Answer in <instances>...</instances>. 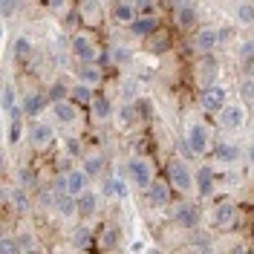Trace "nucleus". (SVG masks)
Wrapping results in <instances>:
<instances>
[{
    "label": "nucleus",
    "mask_w": 254,
    "mask_h": 254,
    "mask_svg": "<svg viewBox=\"0 0 254 254\" xmlns=\"http://www.w3.org/2000/svg\"><path fill=\"white\" fill-rule=\"evenodd\" d=\"M225 104H228V93L222 87H217V84H208L202 90V95H199V107L205 113H220Z\"/></svg>",
    "instance_id": "nucleus-1"
},
{
    "label": "nucleus",
    "mask_w": 254,
    "mask_h": 254,
    "mask_svg": "<svg viewBox=\"0 0 254 254\" xmlns=\"http://www.w3.org/2000/svg\"><path fill=\"white\" fill-rule=\"evenodd\" d=\"M127 174L133 179V185L142 188V190H147L150 182H153V171H150V162L147 159H130L127 162Z\"/></svg>",
    "instance_id": "nucleus-2"
},
{
    "label": "nucleus",
    "mask_w": 254,
    "mask_h": 254,
    "mask_svg": "<svg viewBox=\"0 0 254 254\" xmlns=\"http://www.w3.org/2000/svg\"><path fill=\"white\" fill-rule=\"evenodd\" d=\"M168 182H171L176 190H190L193 188V174L188 171L185 162H171V168H168Z\"/></svg>",
    "instance_id": "nucleus-3"
},
{
    "label": "nucleus",
    "mask_w": 254,
    "mask_h": 254,
    "mask_svg": "<svg viewBox=\"0 0 254 254\" xmlns=\"http://www.w3.org/2000/svg\"><path fill=\"white\" fill-rule=\"evenodd\" d=\"M174 220H176V225H182V228L193 231V228L199 225V220H202V211L193 205V202H182V205L174 211Z\"/></svg>",
    "instance_id": "nucleus-4"
},
{
    "label": "nucleus",
    "mask_w": 254,
    "mask_h": 254,
    "mask_svg": "<svg viewBox=\"0 0 254 254\" xmlns=\"http://www.w3.org/2000/svg\"><path fill=\"white\" fill-rule=\"evenodd\" d=\"M243 122H246V110H243L240 104H225L220 110V125L222 127L237 130V127H243Z\"/></svg>",
    "instance_id": "nucleus-5"
},
{
    "label": "nucleus",
    "mask_w": 254,
    "mask_h": 254,
    "mask_svg": "<svg viewBox=\"0 0 254 254\" xmlns=\"http://www.w3.org/2000/svg\"><path fill=\"white\" fill-rule=\"evenodd\" d=\"M72 52H75V58L78 61H98V52H95V44L87 38V35H75L72 38Z\"/></svg>",
    "instance_id": "nucleus-6"
},
{
    "label": "nucleus",
    "mask_w": 254,
    "mask_h": 254,
    "mask_svg": "<svg viewBox=\"0 0 254 254\" xmlns=\"http://www.w3.org/2000/svg\"><path fill=\"white\" fill-rule=\"evenodd\" d=\"M193 44H196V49H202V52H214V49L220 47V29H214V26H205V29L196 32V38H193Z\"/></svg>",
    "instance_id": "nucleus-7"
},
{
    "label": "nucleus",
    "mask_w": 254,
    "mask_h": 254,
    "mask_svg": "<svg viewBox=\"0 0 254 254\" xmlns=\"http://www.w3.org/2000/svg\"><path fill=\"white\" fill-rule=\"evenodd\" d=\"M156 29H162V23H159L153 15H136V20L130 23V32H133L136 38H150Z\"/></svg>",
    "instance_id": "nucleus-8"
},
{
    "label": "nucleus",
    "mask_w": 254,
    "mask_h": 254,
    "mask_svg": "<svg viewBox=\"0 0 254 254\" xmlns=\"http://www.w3.org/2000/svg\"><path fill=\"white\" fill-rule=\"evenodd\" d=\"M188 142H190V147H193V153H196V156H199V153H205L208 142H211L208 127L205 125H190L188 127Z\"/></svg>",
    "instance_id": "nucleus-9"
},
{
    "label": "nucleus",
    "mask_w": 254,
    "mask_h": 254,
    "mask_svg": "<svg viewBox=\"0 0 254 254\" xmlns=\"http://www.w3.org/2000/svg\"><path fill=\"white\" fill-rule=\"evenodd\" d=\"M78 81L81 84H90V87H95V84H101V78H104V72L98 69V64L95 61H81V66H78Z\"/></svg>",
    "instance_id": "nucleus-10"
},
{
    "label": "nucleus",
    "mask_w": 254,
    "mask_h": 254,
    "mask_svg": "<svg viewBox=\"0 0 254 254\" xmlns=\"http://www.w3.org/2000/svg\"><path fill=\"white\" fill-rule=\"evenodd\" d=\"M171 188H174L171 182H156V179H153L150 188H147V199H150L153 205H168V202H171Z\"/></svg>",
    "instance_id": "nucleus-11"
},
{
    "label": "nucleus",
    "mask_w": 254,
    "mask_h": 254,
    "mask_svg": "<svg viewBox=\"0 0 254 254\" xmlns=\"http://www.w3.org/2000/svg\"><path fill=\"white\" fill-rule=\"evenodd\" d=\"M193 188L199 190L202 196H211V193H214V171H211L208 165H202V168L193 174Z\"/></svg>",
    "instance_id": "nucleus-12"
},
{
    "label": "nucleus",
    "mask_w": 254,
    "mask_h": 254,
    "mask_svg": "<svg viewBox=\"0 0 254 254\" xmlns=\"http://www.w3.org/2000/svg\"><path fill=\"white\" fill-rule=\"evenodd\" d=\"M29 142H32V147H38V150H44V147H49L52 144V127L49 125H32V130H29Z\"/></svg>",
    "instance_id": "nucleus-13"
},
{
    "label": "nucleus",
    "mask_w": 254,
    "mask_h": 254,
    "mask_svg": "<svg viewBox=\"0 0 254 254\" xmlns=\"http://www.w3.org/2000/svg\"><path fill=\"white\" fill-rule=\"evenodd\" d=\"M75 104H78V101H66V98H64V101H55V104H52V113H55V119H58V122H64V125H72V122L78 119V110H75Z\"/></svg>",
    "instance_id": "nucleus-14"
},
{
    "label": "nucleus",
    "mask_w": 254,
    "mask_h": 254,
    "mask_svg": "<svg viewBox=\"0 0 254 254\" xmlns=\"http://www.w3.org/2000/svg\"><path fill=\"white\" fill-rule=\"evenodd\" d=\"M101 193L104 196H116V199H125L127 196V182L125 179H119V176H107L104 182H101Z\"/></svg>",
    "instance_id": "nucleus-15"
},
{
    "label": "nucleus",
    "mask_w": 254,
    "mask_h": 254,
    "mask_svg": "<svg viewBox=\"0 0 254 254\" xmlns=\"http://www.w3.org/2000/svg\"><path fill=\"white\" fill-rule=\"evenodd\" d=\"M174 15H176V23L182 26V29H190V26H196V9L190 6V3H176V9H174Z\"/></svg>",
    "instance_id": "nucleus-16"
},
{
    "label": "nucleus",
    "mask_w": 254,
    "mask_h": 254,
    "mask_svg": "<svg viewBox=\"0 0 254 254\" xmlns=\"http://www.w3.org/2000/svg\"><path fill=\"white\" fill-rule=\"evenodd\" d=\"M234 220H237V208L231 205V202H220V205L214 208V222H217L220 228L234 225Z\"/></svg>",
    "instance_id": "nucleus-17"
},
{
    "label": "nucleus",
    "mask_w": 254,
    "mask_h": 254,
    "mask_svg": "<svg viewBox=\"0 0 254 254\" xmlns=\"http://www.w3.org/2000/svg\"><path fill=\"white\" fill-rule=\"evenodd\" d=\"M55 211H58L61 217H72V214H78V196H75V193H69V190H64V193H58V202H55Z\"/></svg>",
    "instance_id": "nucleus-18"
},
{
    "label": "nucleus",
    "mask_w": 254,
    "mask_h": 254,
    "mask_svg": "<svg viewBox=\"0 0 254 254\" xmlns=\"http://www.w3.org/2000/svg\"><path fill=\"white\" fill-rule=\"evenodd\" d=\"M136 12H139V9H136V3H125V0L113 3V17H116L119 23H127V26H130V23L136 20Z\"/></svg>",
    "instance_id": "nucleus-19"
},
{
    "label": "nucleus",
    "mask_w": 254,
    "mask_h": 254,
    "mask_svg": "<svg viewBox=\"0 0 254 254\" xmlns=\"http://www.w3.org/2000/svg\"><path fill=\"white\" fill-rule=\"evenodd\" d=\"M214 156L222 165H231V162H237L240 150H237V144H231V142H217L214 144Z\"/></svg>",
    "instance_id": "nucleus-20"
},
{
    "label": "nucleus",
    "mask_w": 254,
    "mask_h": 254,
    "mask_svg": "<svg viewBox=\"0 0 254 254\" xmlns=\"http://www.w3.org/2000/svg\"><path fill=\"white\" fill-rule=\"evenodd\" d=\"M87 179H90V176L84 174V168H81V171H66V190L75 193V196L84 193V190H87Z\"/></svg>",
    "instance_id": "nucleus-21"
},
{
    "label": "nucleus",
    "mask_w": 254,
    "mask_h": 254,
    "mask_svg": "<svg viewBox=\"0 0 254 254\" xmlns=\"http://www.w3.org/2000/svg\"><path fill=\"white\" fill-rule=\"evenodd\" d=\"M90 113H93V119H98V122H104V119H110L113 116V104L107 95H95L93 104H90Z\"/></svg>",
    "instance_id": "nucleus-22"
},
{
    "label": "nucleus",
    "mask_w": 254,
    "mask_h": 254,
    "mask_svg": "<svg viewBox=\"0 0 254 254\" xmlns=\"http://www.w3.org/2000/svg\"><path fill=\"white\" fill-rule=\"evenodd\" d=\"M147 49H150V52H156V55L168 52V49H171V35H168L165 29H156L150 38H147Z\"/></svg>",
    "instance_id": "nucleus-23"
},
{
    "label": "nucleus",
    "mask_w": 254,
    "mask_h": 254,
    "mask_svg": "<svg viewBox=\"0 0 254 254\" xmlns=\"http://www.w3.org/2000/svg\"><path fill=\"white\" fill-rule=\"evenodd\" d=\"M95 208H98V196H95L93 190L78 193V214H81V217H93Z\"/></svg>",
    "instance_id": "nucleus-24"
},
{
    "label": "nucleus",
    "mask_w": 254,
    "mask_h": 254,
    "mask_svg": "<svg viewBox=\"0 0 254 254\" xmlns=\"http://www.w3.org/2000/svg\"><path fill=\"white\" fill-rule=\"evenodd\" d=\"M9 199H12V205L20 211V214H26V211H32V202H29V193H26V188L20 185V188H15L12 193H9Z\"/></svg>",
    "instance_id": "nucleus-25"
},
{
    "label": "nucleus",
    "mask_w": 254,
    "mask_h": 254,
    "mask_svg": "<svg viewBox=\"0 0 254 254\" xmlns=\"http://www.w3.org/2000/svg\"><path fill=\"white\" fill-rule=\"evenodd\" d=\"M93 87H90V84H75V87H72V101H78V104H87V107H90V104H93Z\"/></svg>",
    "instance_id": "nucleus-26"
},
{
    "label": "nucleus",
    "mask_w": 254,
    "mask_h": 254,
    "mask_svg": "<svg viewBox=\"0 0 254 254\" xmlns=\"http://www.w3.org/2000/svg\"><path fill=\"white\" fill-rule=\"evenodd\" d=\"M23 110H26V116H41L44 113V95L32 93L23 98Z\"/></svg>",
    "instance_id": "nucleus-27"
},
{
    "label": "nucleus",
    "mask_w": 254,
    "mask_h": 254,
    "mask_svg": "<svg viewBox=\"0 0 254 254\" xmlns=\"http://www.w3.org/2000/svg\"><path fill=\"white\" fill-rule=\"evenodd\" d=\"M72 243H75V249H90L93 246V231L87 228V225H81L72 231Z\"/></svg>",
    "instance_id": "nucleus-28"
},
{
    "label": "nucleus",
    "mask_w": 254,
    "mask_h": 254,
    "mask_svg": "<svg viewBox=\"0 0 254 254\" xmlns=\"http://www.w3.org/2000/svg\"><path fill=\"white\" fill-rule=\"evenodd\" d=\"M17 185H23L26 190L35 188V185H38V176H35V171H32V168H26V165H20V168H17Z\"/></svg>",
    "instance_id": "nucleus-29"
},
{
    "label": "nucleus",
    "mask_w": 254,
    "mask_h": 254,
    "mask_svg": "<svg viewBox=\"0 0 254 254\" xmlns=\"http://www.w3.org/2000/svg\"><path fill=\"white\" fill-rule=\"evenodd\" d=\"M0 107H3V113H12V107H17V93H15V87H12V84H6V87H3Z\"/></svg>",
    "instance_id": "nucleus-30"
},
{
    "label": "nucleus",
    "mask_w": 254,
    "mask_h": 254,
    "mask_svg": "<svg viewBox=\"0 0 254 254\" xmlns=\"http://www.w3.org/2000/svg\"><path fill=\"white\" fill-rule=\"evenodd\" d=\"M66 95H72V90H66V84H61V81H58V84H52V87L47 90V98L52 101V104H55V101H64Z\"/></svg>",
    "instance_id": "nucleus-31"
},
{
    "label": "nucleus",
    "mask_w": 254,
    "mask_h": 254,
    "mask_svg": "<svg viewBox=\"0 0 254 254\" xmlns=\"http://www.w3.org/2000/svg\"><path fill=\"white\" fill-rule=\"evenodd\" d=\"M237 20L243 26H252L254 23V3H240L237 6Z\"/></svg>",
    "instance_id": "nucleus-32"
},
{
    "label": "nucleus",
    "mask_w": 254,
    "mask_h": 254,
    "mask_svg": "<svg viewBox=\"0 0 254 254\" xmlns=\"http://www.w3.org/2000/svg\"><path fill=\"white\" fill-rule=\"evenodd\" d=\"M101 171H104V159H101V156H90L87 162H84V174L90 176V179L98 176Z\"/></svg>",
    "instance_id": "nucleus-33"
},
{
    "label": "nucleus",
    "mask_w": 254,
    "mask_h": 254,
    "mask_svg": "<svg viewBox=\"0 0 254 254\" xmlns=\"http://www.w3.org/2000/svg\"><path fill=\"white\" fill-rule=\"evenodd\" d=\"M38 202H41V205H55V202H58V190L52 188H41L38 190Z\"/></svg>",
    "instance_id": "nucleus-34"
},
{
    "label": "nucleus",
    "mask_w": 254,
    "mask_h": 254,
    "mask_svg": "<svg viewBox=\"0 0 254 254\" xmlns=\"http://www.w3.org/2000/svg\"><path fill=\"white\" fill-rule=\"evenodd\" d=\"M20 136H23V125H20V119H12V125H9V144H20Z\"/></svg>",
    "instance_id": "nucleus-35"
},
{
    "label": "nucleus",
    "mask_w": 254,
    "mask_h": 254,
    "mask_svg": "<svg viewBox=\"0 0 254 254\" xmlns=\"http://www.w3.org/2000/svg\"><path fill=\"white\" fill-rule=\"evenodd\" d=\"M29 52H32L29 38H17L15 41V58H29Z\"/></svg>",
    "instance_id": "nucleus-36"
},
{
    "label": "nucleus",
    "mask_w": 254,
    "mask_h": 254,
    "mask_svg": "<svg viewBox=\"0 0 254 254\" xmlns=\"http://www.w3.org/2000/svg\"><path fill=\"white\" fill-rule=\"evenodd\" d=\"M0 252L3 254H20V246H17V237H3L0 240Z\"/></svg>",
    "instance_id": "nucleus-37"
},
{
    "label": "nucleus",
    "mask_w": 254,
    "mask_h": 254,
    "mask_svg": "<svg viewBox=\"0 0 254 254\" xmlns=\"http://www.w3.org/2000/svg\"><path fill=\"white\" fill-rule=\"evenodd\" d=\"M20 9V0H0V12H3V17H12Z\"/></svg>",
    "instance_id": "nucleus-38"
},
{
    "label": "nucleus",
    "mask_w": 254,
    "mask_h": 254,
    "mask_svg": "<svg viewBox=\"0 0 254 254\" xmlns=\"http://www.w3.org/2000/svg\"><path fill=\"white\" fill-rule=\"evenodd\" d=\"M119 116H122V122H125V125H133V122H136V116H139V113H136V104H125Z\"/></svg>",
    "instance_id": "nucleus-39"
},
{
    "label": "nucleus",
    "mask_w": 254,
    "mask_h": 254,
    "mask_svg": "<svg viewBox=\"0 0 254 254\" xmlns=\"http://www.w3.org/2000/svg\"><path fill=\"white\" fill-rule=\"evenodd\" d=\"M193 249L211 252V249H214V246H211V237H208V234H193Z\"/></svg>",
    "instance_id": "nucleus-40"
},
{
    "label": "nucleus",
    "mask_w": 254,
    "mask_h": 254,
    "mask_svg": "<svg viewBox=\"0 0 254 254\" xmlns=\"http://www.w3.org/2000/svg\"><path fill=\"white\" fill-rule=\"evenodd\" d=\"M136 113H139V119H142V122H147V119L153 116V110H150V104H147L144 98H136Z\"/></svg>",
    "instance_id": "nucleus-41"
},
{
    "label": "nucleus",
    "mask_w": 254,
    "mask_h": 254,
    "mask_svg": "<svg viewBox=\"0 0 254 254\" xmlns=\"http://www.w3.org/2000/svg\"><path fill=\"white\" fill-rule=\"evenodd\" d=\"M17 246H20V254H23V252H32V249H35V243H32V234L20 231V234H17Z\"/></svg>",
    "instance_id": "nucleus-42"
},
{
    "label": "nucleus",
    "mask_w": 254,
    "mask_h": 254,
    "mask_svg": "<svg viewBox=\"0 0 254 254\" xmlns=\"http://www.w3.org/2000/svg\"><path fill=\"white\" fill-rule=\"evenodd\" d=\"M116 243H119V231H116V228H107L104 237H101V246H104V249H113Z\"/></svg>",
    "instance_id": "nucleus-43"
},
{
    "label": "nucleus",
    "mask_w": 254,
    "mask_h": 254,
    "mask_svg": "<svg viewBox=\"0 0 254 254\" xmlns=\"http://www.w3.org/2000/svg\"><path fill=\"white\" fill-rule=\"evenodd\" d=\"M240 61H254V41H246L243 47H240Z\"/></svg>",
    "instance_id": "nucleus-44"
},
{
    "label": "nucleus",
    "mask_w": 254,
    "mask_h": 254,
    "mask_svg": "<svg viewBox=\"0 0 254 254\" xmlns=\"http://www.w3.org/2000/svg\"><path fill=\"white\" fill-rule=\"evenodd\" d=\"M176 150L182 153V159H190V156H196V153H193V147H190V142H188V136L176 142Z\"/></svg>",
    "instance_id": "nucleus-45"
},
{
    "label": "nucleus",
    "mask_w": 254,
    "mask_h": 254,
    "mask_svg": "<svg viewBox=\"0 0 254 254\" xmlns=\"http://www.w3.org/2000/svg\"><path fill=\"white\" fill-rule=\"evenodd\" d=\"M240 95L254 104V81H243V84H240Z\"/></svg>",
    "instance_id": "nucleus-46"
},
{
    "label": "nucleus",
    "mask_w": 254,
    "mask_h": 254,
    "mask_svg": "<svg viewBox=\"0 0 254 254\" xmlns=\"http://www.w3.org/2000/svg\"><path fill=\"white\" fill-rule=\"evenodd\" d=\"M136 9H139L142 15H153V9H156V0H136Z\"/></svg>",
    "instance_id": "nucleus-47"
},
{
    "label": "nucleus",
    "mask_w": 254,
    "mask_h": 254,
    "mask_svg": "<svg viewBox=\"0 0 254 254\" xmlns=\"http://www.w3.org/2000/svg\"><path fill=\"white\" fill-rule=\"evenodd\" d=\"M66 156H81V142L78 139H66Z\"/></svg>",
    "instance_id": "nucleus-48"
},
{
    "label": "nucleus",
    "mask_w": 254,
    "mask_h": 254,
    "mask_svg": "<svg viewBox=\"0 0 254 254\" xmlns=\"http://www.w3.org/2000/svg\"><path fill=\"white\" fill-rule=\"evenodd\" d=\"M78 23H81V15H78V12H66V26H72V29H75Z\"/></svg>",
    "instance_id": "nucleus-49"
},
{
    "label": "nucleus",
    "mask_w": 254,
    "mask_h": 254,
    "mask_svg": "<svg viewBox=\"0 0 254 254\" xmlns=\"http://www.w3.org/2000/svg\"><path fill=\"white\" fill-rule=\"evenodd\" d=\"M116 61H122V64L130 61V52H127L125 47H119V49H116Z\"/></svg>",
    "instance_id": "nucleus-50"
},
{
    "label": "nucleus",
    "mask_w": 254,
    "mask_h": 254,
    "mask_svg": "<svg viewBox=\"0 0 254 254\" xmlns=\"http://www.w3.org/2000/svg\"><path fill=\"white\" fill-rule=\"evenodd\" d=\"M44 3H47L49 9H61V6L66 3V0H44Z\"/></svg>",
    "instance_id": "nucleus-51"
},
{
    "label": "nucleus",
    "mask_w": 254,
    "mask_h": 254,
    "mask_svg": "<svg viewBox=\"0 0 254 254\" xmlns=\"http://www.w3.org/2000/svg\"><path fill=\"white\" fill-rule=\"evenodd\" d=\"M231 38V29H220V41H228Z\"/></svg>",
    "instance_id": "nucleus-52"
},
{
    "label": "nucleus",
    "mask_w": 254,
    "mask_h": 254,
    "mask_svg": "<svg viewBox=\"0 0 254 254\" xmlns=\"http://www.w3.org/2000/svg\"><path fill=\"white\" fill-rule=\"evenodd\" d=\"M249 162H252V165H254V144H252V147H249Z\"/></svg>",
    "instance_id": "nucleus-53"
}]
</instances>
